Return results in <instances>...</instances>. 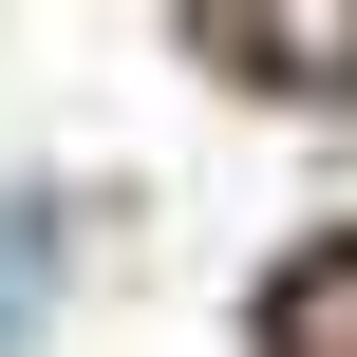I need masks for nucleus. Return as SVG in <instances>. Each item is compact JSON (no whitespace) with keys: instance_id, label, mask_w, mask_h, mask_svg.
<instances>
[{"instance_id":"f257e3e1","label":"nucleus","mask_w":357,"mask_h":357,"mask_svg":"<svg viewBox=\"0 0 357 357\" xmlns=\"http://www.w3.org/2000/svg\"><path fill=\"white\" fill-rule=\"evenodd\" d=\"M207 56H245V75L320 94V75H357V0H207Z\"/></svg>"},{"instance_id":"f03ea898","label":"nucleus","mask_w":357,"mask_h":357,"mask_svg":"<svg viewBox=\"0 0 357 357\" xmlns=\"http://www.w3.org/2000/svg\"><path fill=\"white\" fill-rule=\"evenodd\" d=\"M264 357H357V245H301V264H282Z\"/></svg>"},{"instance_id":"7ed1b4c3","label":"nucleus","mask_w":357,"mask_h":357,"mask_svg":"<svg viewBox=\"0 0 357 357\" xmlns=\"http://www.w3.org/2000/svg\"><path fill=\"white\" fill-rule=\"evenodd\" d=\"M38 301H56V207L19 188V207H0V357L38 339Z\"/></svg>"}]
</instances>
